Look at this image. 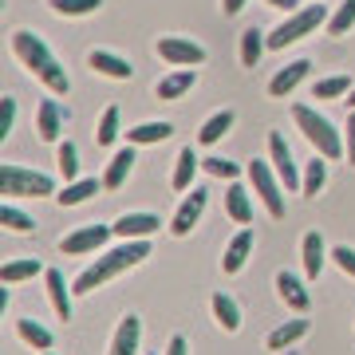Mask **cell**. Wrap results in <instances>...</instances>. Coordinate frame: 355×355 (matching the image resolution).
Returning <instances> with one entry per match:
<instances>
[{
    "instance_id": "cell-1",
    "label": "cell",
    "mask_w": 355,
    "mask_h": 355,
    "mask_svg": "<svg viewBox=\"0 0 355 355\" xmlns=\"http://www.w3.org/2000/svg\"><path fill=\"white\" fill-rule=\"evenodd\" d=\"M146 257H150V241H146V237H139V241H123V245H114V249H107V253H103L91 268H83V272L76 277V292H79V296H87V292L103 288L107 280H114L119 272H127V268L142 265Z\"/></svg>"
},
{
    "instance_id": "cell-2",
    "label": "cell",
    "mask_w": 355,
    "mask_h": 355,
    "mask_svg": "<svg viewBox=\"0 0 355 355\" xmlns=\"http://www.w3.org/2000/svg\"><path fill=\"white\" fill-rule=\"evenodd\" d=\"M12 51L20 55V64H24L36 79H44L55 95H67V91H71L67 71L60 67V60L51 55V48L36 36V32H24V28H20V32H12Z\"/></svg>"
},
{
    "instance_id": "cell-3",
    "label": "cell",
    "mask_w": 355,
    "mask_h": 355,
    "mask_svg": "<svg viewBox=\"0 0 355 355\" xmlns=\"http://www.w3.org/2000/svg\"><path fill=\"white\" fill-rule=\"evenodd\" d=\"M292 119H296V127H300V135H304L312 146L320 150V158H328V162H336V158H343V139H340V130L331 127L328 119L320 111H312V107H304V103H296L292 107Z\"/></svg>"
},
{
    "instance_id": "cell-4",
    "label": "cell",
    "mask_w": 355,
    "mask_h": 355,
    "mask_svg": "<svg viewBox=\"0 0 355 355\" xmlns=\"http://www.w3.org/2000/svg\"><path fill=\"white\" fill-rule=\"evenodd\" d=\"M320 24H328V8H324V4H304V8L288 12L284 24H277L272 32H268V48L272 51L288 48V44H296V40H304L308 32H316Z\"/></svg>"
},
{
    "instance_id": "cell-5",
    "label": "cell",
    "mask_w": 355,
    "mask_h": 355,
    "mask_svg": "<svg viewBox=\"0 0 355 355\" xmlns=\"http://www.w3.org/2000/svg\"><path fill=\"white\" fill-rule=\"evenodd\" d=\"M0 190H4V198H48V193H55V182L20 162H4L0 166Z\"/></svg>"
},
{
    "instance_id": "cell-6",
    "label": "cell",
    "mask_w": 355,
    "mask_h": 355,
    "mask_svg": "<svg viewBox=\"0 0 355 355\" xmlns=\"http://www.w3.org/2000/svg\"><path fill=\"white\" fill-rule=\"evenodd\" d=\"M249 182H253V190H257V198L265 202V209H268V217H284V193H280V182L277 178V170H272V162H261V158H253L249 162Z\"/></svg>"
},
{
    "instance_id": "cell-7",
    "label": "cell",
    "mask_w": 355,
    "mask_h": 355,
    "mask_svg": "<svg viewBox=\"0 0 355 355\" xmlns=\"http://www.w3.org/2000/svg\"><path fill=\"white\" fill-rule=\"evenodd\" d=\"M154 51L162 55L166 64H174V67H198V64H205V48L198 44V40H186V36H162L158 44H154Z\"/></svg>"
},
{
    "instance_id": "cell-8",
    "label": "cell",
    "mask_w": 355,
    "mask_h": 355,
    "mask_svg": "<svg viewBox=\"0 0 355 355\" xmlns=\"http://www.w3.org/2000/svg\"><path fill=\"white\" fill-rule=\"evenodd\" d=\"M268 162H272L277 178L288 186V190H300V186H304V178H300V170H296V158H292V150H288V139H284L280 130L268 135Z\"/></svg>"
},
{
    "instance_id": "cell-9",
    "label": "cell",
    "mask_w": 355,
    "mask_h": 355,
    "mask_svg": "<svg viewBox=\"0 0 355 355\" xmlns=\"http://www.w3.org/2000/svg\"><path fill=\"white\" fill-rule=\"evenodd\" d=\"M114 233V225H99V221H91V225H79L76 233H67L64 241H60V249H64V257H79V253H95V249H103L107 245V237Z\"/></svg>"
},
{
    "instance_id": "cell-10",
    "label": "cell",
    "mask_w": 355,
    "mask_h": 355,
    "mask_svg": "<svg viewBox=\"0 0 355 355\" xmlns=\"http://www.w3.org/2000/svg\"><path fill=\"white\" fill-rule=\"evenodd\" d=\"M205 190L202 186H193V193H186V202L178 205V214H174V221H170V233L174 237H190L193 233V225L202 221V214H205Z\"/></svg>"
},
{
    "instance_id": "cell-11",
    "label": "cell",
    "mask_w": 355,
    "mask_h": 355,
    "mask_svg": "<svg viewBox=\"0 0 355 355\" xmlns=\"http://www.w3.org/2000/svg\"><path fill=\"white\" fill-rule=\"evenodd\" d=\"M272 284H277V296H280V300H284V304L292 308V312H308V304H312V296H308L304 280L296 277V272H288V268H280Z\"/></svg>"
},
{
    "instance_id": "cell-12",
    "label": "cell",
    "mask_w": 355,
    "mask_h": 355,
    "mask_svg": "<svg viewBox=\"0 0 355 355\" xmlns=\"http://www.w3.org/2000/svg\"><path fill=\"white\" fill-rule=\"evenodd\" d=\"M64 123H67V111L55 99H44L36 107V130H40V139H44V142H60Z\"/></svg>"
},
{
    "instance_id": "cell-13",
    "label": "cell",
    "mask_w": 355,
    "mask_h": 355,
    "mask_svg": "<svg viewBox=\"0 0 355 355\" xmlns=\"http://www.w3.org/2000/svg\"><path fill=\"white\" fill-rule=\"evenodd\" d=\"M162 229V221L154 214H123L119 221H114V237H123V241H139V237H150V233H158Z\"/></svg>"
},
{
    "instance_id": "cell-14",
    "label": "cell",
    "mask_w": 355,
    "mask_h": 355,
    "mask_svg": "<svg viewBox=\"0 0 355 355\" xmlns=\"http://www.w3.org/2000/svg\"><path fill=\"white\" fill-rule=\"evenodd\" d=\"M139 340H142V320L123 316L119 328H114V336H111V352L107 355H139Z\"/></svg>"
},
{
    "instance_id": "cell-15",
    "label": "cell",
    "mask_w": 355,
    "mask_h": 355,
    "mask_svg": "<svg viewBox=\"0 0 355 355\" xmlns=\"http://www.w3.org/2000/svg\"><path fill=\"white\" fill-rule=\"evenodd\" d=\"M308 67H312L308 60H292L288 67H280L277 76L268 79V95H272V99H288L292 91L300 87V79L308 76Z\"/></svg>"
},
{
    "instance_id": "cell-16",
    "label": "cell",
    "mask_w": 355,
    "mask_h": 355,
    "mask_svg": "<svg viewBox=\"0 0 355 355\" xmlns=\"http://www.w3.org/2000/svg\"><path fill=\"white\" fill-rule=\"evenodd\" d=\"M135 162H139V158H135V146H130V142L123 146V150H114L111 162H107V170H103V190H119V186L130 178V166Z\"/></svg>"
},
{
    "instance_id": "cell-17",
    "label": "cell",
    "mask_w": 355,
    "mask_h": 355,
    "mask_svg": "<svg viewBox=\"0 0 355 355\" xmlns=\"http://www.w3.org/2000/svg\"><path fill=\"white\" fill-rule=\"evenodd\" d=\"M253 229L245 225L241 233H237V237H233V241L225 245V257H221V268H225L229 277H233V272H241L245 268V261H249V253H253Z\"/></svg>"
},
{
    "instance_id": "cell-18",
    "label": "cell",
    "mask_w": 355,
    "mask_h": 355,
    "mask_svg": "<svg viewBox=\"0 0 355 355\" xmlns=\"http://www.w3.org/2000/svg\"><path fill=\"white\" fill-rule=\"evenodd\" d=\"M91 71H99V76H111V79H130L135 76V67H130V60H123V55H114V51H103L95 48L87 55Z\"/></svg>"
},
{
    "instance_id": "cell-19",
    "label": "cell",
    "mask_w": 355,
    "mask_h": 355,
    "mask_svg": "<svg viewBox=\"0 0 355 355\" xmlns=\"http://www.w3.org/2000/svg\"><path fill=\"white\" fill-rule=\"evenodd\" d=\"M193 83H198V71H193V67H178V71H170V76L158 79L154 95H158V99H182Z\"/></svg>"
},
{
    "instance_id": "cell-20",
    "label": "cell",
    "mask_w": 355,
    "mask_h": 355,
    "mask_svg": "<svg viewBox=\"0 0 355 355\" xmlns=\"http://www.w3.org/2000/svg\"><path fill=\"white\" fill-rule=\"evenodd\" d=\"M300 257H304V277L308 280H320V268H324V261H328V245H324V237L320 233H304V245H300Z\"/></svg>"
},
{
    "instance_id": "cell-21",
    "label": "cell",
    "mask_w": 355,
    "mask_h": 355,
    "mask_svg": "<svg viewBox=\"0 0 355 355\" xmlns=\"http://www.w3.org/2000/svg\"><path fill=\"white\" fill-rule=\"evenodd\" d=\"M225 214L233 217L237 225H249V221H253V202H249V190H245L237 178L229 182V190H225Z\"/></svg>"
},
{
    "instance_id": "cell-22",
    "label": "cell",
    "mask_w": 355,
    "mask_h": 355,
    "mask_svg": "<svg viewBox=\"0 0 355 355\" xmlns=\"http://www.w3.org/2000/svg\"><path fill=\"white\" fill-rule=\"evenodd\" d=\"M44 284H48L51 308L60 312V320H71V292H67V280L60 268H44Z\"/></svg>"
},
{
    "instance_id": "cell-23",
    "label": "cell",
    "mask_w": 355,
    "mask_h": 355,
    "mask_svg": "<svg viewBox=\"0 0 355 355\" xmlns=\"http://www.w3.org/2000/svg\"><path fill=\"white\" fill-rule=\"evenodd\" d=\"M198 166H202V158L193 154V146H182L174 158V174H170V186L174 190H190L193 186V174H198Z\"/></svg>"
},
{
    "instance_id": "cell-24",
    "label": "cell",
    "mask_w": 355,
    "mask_h": 355,
    "mask_svg": "<svg viewBox=\"0 0 355 355\" xmlns=\"http://www.w3.org/2000/svg\"><path fill=\"white\" fill-rule=\"evenodd\" d=\"M214 320H217V328L221 331H237L241 328V304L229 296V292H214Z\"/></svg>"
},
{
    "instance_id": "cell-25",
    "label": "cell",
    "mask_w": 355,
    "mask_h": 355,
    "mask_svg": "<svg viewBox=\"0 0 355 355\" xmlns=\"http://www.w3.org/2000/svg\"><path fill=\"white\" fill-rule=\"evenodd\" d=\"M174 135V127L166 119H154V123H139L135 130H127V142L130 146H154V142H166Z\"/></svg>"
},
{
    "instance_id": "cell-26",
    "label": "cell",
    "mask_w": 355,
    "mask_h": 355,
    "mask_svg": "<svg viewBox=\"0 0 355 355\" xmlns=\"http://www.w3.org/2000/svg\"><path fill=\"white\" fill-rule=\"evenodd\" d=\"M308 320H288V324H280V328L268 331V352H284V347H292L296 340H304L308 336Z\"/></svg>"
},
{
    "instance_id": "cell-27",
    "label": "cell",
    "mask_w": 355,
    "mask_h": 355,
    "mask_svg": "<svg viewBox=\"0 0 355 355\" xmlns=\"http://www.w3.org/2000/svg\"><path fill=\"white\" fill-rule=\"evenodd\" d=\"M91 193H99V178H76V182H67L64 190L55 193V205H83Z\"/></svg>"
},
{
    "instance_id": "cell-28",
    "label": "cell",
    "mask_w": 355,
    "mask_h": 355,
    "mask_svg": "<svg viewBox=\"0 0 355 355\" xmlns=\"http://www.w3.org/2000/svg\"><path fill=\"white\" fill-rule=\"evenodd\" d=\"M233 119H237V114L229 111H217V114H209V119H205L202 123V130H198V142H202V146H214V142H221L229 135V127H233Z\"/></svg>"
},
{
    "instance_id": "cell-29",
    "label": "cell",
    "mask_w": 355,
    "mask_h": 355,
    "mask_svg": "<svg viewBox=\"0 0 355 355\" xmlns=\"http://www.w3.org/2000/svg\"><path fill=\"white\" fill-rule=\"evenodd\" d=\"M16 331H20V340H24L28 347H36V352H51V343H55V336H51L40 320H16Z\"/></svg>"
},
{
    "instance_id": "cell-30",
    "label": "cell",
    "mask_w": 355,
    "mask_h": 355,
    "mask_svg": "<svg viewBox=\"0 0 355 355\" xmlns=\"http://www.w3.org/2000/svg\"><path fill=\"white\" fill-rule=\"evenodd\" d=\"M265 48H268V36L261 32V28H245V32H241V64H245V67H257V64H261Z\"/></svg>"
},
{
    "instance_id": "cell-31",
    "label": "cell",
    "mask_w": 355,
    "mask_h": 355,
    "mask_svg": "<svg viewBox=\"0 0 355 355\" xmlns=\"http://www.w3.org/2000/svg\"><path fill=\"white\" fill-rule=\"evenodd\" d=\"M0 225H4V229H12V233H32V229H36V217L24 214L20 205L4 202V205H0Z\"/></svg>"
},
{
    "instance_id": "cell-32",
    "label": "cell",
    "mask_w": 355,
    "mask_h": 355,
    "mask_svg": "<svg viewBox=\"0 0 355 355\" xmlns=\"http://www.w3.org/2000/svg\"><path fill=\"white\" fill-rule=\"evenodd\" d=\"M36 272H44V265H40V257H20V261H8L4 265V284H20V280L36 277Z\"/></svg>"
},
{
    "instance_id": "cell-33",
    "label": "cell",
    "mask_w": 355,
    "mask_h": 355,
    "mask_svg": "<svg viewBox=\"0 0 355 355\" xmlns=\"http://www.w3.org/2000/svg\"><path fill=\"white\" fill-rule=\"evenodd\" d=\"M324 182H328V158H312V162H304V186H300V193L316 198V193L324 190Z\"/></svg>"
},
{
    "instance_id": "cell-34",
    "label": "cell",
    "mask_w": 355,
    "mask_h": 355,
    "mask_svg": "<svg viewBox=\"0 0 355 355\" xmlns=\"http://www.w3.org/2000/svg\"><path fill=\"white\" fill-rule=\"evenodd\" d=\"M352 91V79L347 76H328V79H316L312 83V99H340Z\"/></svg>"
},
{
    "instance_id": "cell-35",
    "label": "cell",
    "mask_w": 355,
    "mask_h": 355,
    "mask_svg": "<svg viewBox=\"0 0 355 355\" xmlns=\"http://www.w3.org/2000/svg\"><path fill=\"white\" fill-rule=\"evenodd\" d=\"M352 28H355V0H343L340 8L328 16V32L331 36H347Z\"/></svg>"
},
{
    "instance_id": "cell-36",
    "label": "cell",
    "mask_w": 355,
    "mask_h": 355,
    "mask_svg": "<svg viewBox=\"0 0 355 355\" xmlns=\"http://www.w3.org/2000/svg\"><path fill=\"white\" fill-rule=\"evenodd\" d=\"M55 166H60L64 182H76V174H79V150H76V142H60V150H55Z\"/></svg>"
},
{
    "instance_id": "cell-37",
    "label": "cell",
    "mask_w": 355,
    "mask_h": 355,
    "mask_svg": "<svg viewBox=\"0 0 355 355\" xmlns=\"http://www.w3.org/2000/svg\"><path fill=\"white\" fill-rule=\"evenodd\" d=\"M114 139H119V107H107L99 119V127H95V142L99 146H111Z\"/></svg>"
},
{
    "instance_id": "cell-38",
    "label": "cell",
    "mask_w": 355,
    "mask_h": 355,
    "mask_svg": "<svg viewBox=\"0 0 355 355\" xmlns=\"http://www.w3.org/2000/svg\"><path fill=\"white\" fill-rule=\"evenodd\" d=\"M51 4V12L55 16H87V12H95L103 0H48Z\"/></svg>"
},
{
    "instance_id": "cell-39",
    "label": "cell",
    "mask_w": 355,
    "mask_h": 355,
    "mask_svg": "<svg viewBox=\"0 0 355 355\" xmlns=\"http://www.w3.org/2000/svg\"><path fill=\"white\" fill-rule=\"evenodd\" d=\"M12 127H16V99L12 95H4V99H0V135L8 139Z\"/></svg>"
},
{
    "instance_id": "cell-40",
    "label": "cell",
    "mask_w": 355,
    "mask_h": 355,
    "mask_svg": "<svg viewBox=\"0 0 355 355\" xmlns=\"http://www.w3.org/2000/svg\"><path fill=\"white\" fill-rule=\"evenodd\" d=\"M202 166H205V174H214V178H237V162H225V158H202Z\"/></svg>"
},
{
    "instance_id": "cell-41",
    "label": "cell",
    "mask_w": 355,
    "mask_h": 355,
    "mask_svg": "<svg viewBox=\"0 0 355 355\" xmlns=\"http://www.w3.org/2000/svg\"><path fill=\"white\" fill-rule=\"evenodd\" d=\"M331 261H336L347 277H355V249L352 245H336V249H331Z\"/></svg>"
},
{
    "instance_id": "cell-42",
    "label": "cell",
    "mask_w": 355,
    "mask_h": 355,
    "mask_svg": "<svg viewBox=\"0 0 355 355\" xmlns=\"http://www.w3.org/2000/svg\"><path fill=\"white\" fill-rule=\"evenodd\" d=\"M343 150H347V162L355 166V111H347V127H343Z\"/></svg>"
},
{
    "instance_id": "cell-43",
    "label": "cell",
    "mask_w": 355,
    "mask_h": 355,
    "mask_svg": "<svg viewBox=\"0 0 355 355\" xmlns=\"http://www.w3.org/2000/svg\"><path fill=\"white\" fill-rule=\"evenodd\" d=\"M166 355H190V343H186V336H170V343H166Z\"/></svg>"
},
{
    "instance_id": "cell-44",
    "label": "cell",
    "mask_w": 355,
    "mask_h": 355,
    "mask_svg": "<svg viewBox=\"0 0 355 355\" xmlns=\"http://www.w3.org/2000/svg\"><path fill=\"white\" fill-rule=\"evenodd\" d=\"M265 4L280 8V12H296V8H300V0H265Z\"/></svg>"
},
{
    "instance_id": "cell-45",
    "label": "cell",
    "mask_w": 355,
    "mask_h": 355,
    "mask_svg": "<svg viewBox=\"0 0 355 355\" xmlns=\"http://www.w3.org/2000/svg\"><path fill=\"white\" fill-rule=\"evenodd\" d=\"M221 8H225V16H237L245 8V0H221Z\"/></svg>"
},
{
    "instance_id": "cell-46",
    "label": "cell",
    "mask_w": 355,
    "mask_h": 355,
    "mask_svg": "<svg viewBox=\"0 0 355 355\" xmlns=\"http://www.w3.org/2000/svg\"><path fill=\"white\" fill-rule=\"evenodd\" d=\"M343 103H347V111H355V87L347 91V99H343Z\"/></svg>"
},
{
    "instance_id": "cell-47",
    "label": "cell",
    "mask_w": 355,
    "mask_h": 355,
    "mask_svg": "<svg viewBox=\"0 0 355 355\" xmlns=\"http://www.w3.org/2000/svg\"><path fill=\"white\" fill-rule=\"evenodd\" d=\"M40 355H51V352H40Z\"/></svg>"
},
{
    "instance_id": "cell-48",
    "label": "cell",
    "mask_w": 355,
    "mask_h": 355,
    "mask_svg": "<svg viewBox=\"0 0 355 355\" xmlns=\"http://www.w3.org/2000/svg\"><path fill=\"white\" fill-rule=\"evenodd\" d=\"M146 355H150V352H146Z\"/></svg>"
}]
</instances>
